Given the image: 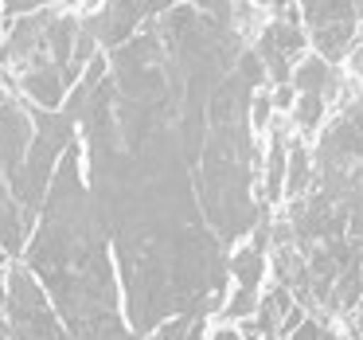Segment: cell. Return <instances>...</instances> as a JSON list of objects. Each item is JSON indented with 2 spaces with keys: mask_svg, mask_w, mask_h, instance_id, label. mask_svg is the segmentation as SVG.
I'll list each match as a JSON object with an SVG mask.
<instances>
[{
  "mask_svg": "<svg viewBox=\"0 0 363 340\" xmlns=\"http://www.w3.org/2000/svg\"><path fill=\"white\" fill-rule=\"evenodd\" d=\"M211 340H242V332H238L235 324H219V329L211 332Z\"/></svg>",
  "mask_w": 363,
  "mask_h": 340,
  "instance_id": "cell-8",
  "label": "cell"
},
{
  "mask_svg": "<svg viewBox=\"0 0 363 340\" xmlns=\"http://www.w3.org/2000/svg\"><path fill=\"white\" fill-rule=\"evenodd\" d=\"M274 87H262V90H254V98H250V129L254 133H266V129H274L269 126V118H274Z\"/></svg>",
  "mask_w": 363,
  "mask_h": 340,
  "instance_id": "cell-6",
  "label": "cell"
},
{
  "mask_svg": "<svg viewBox=\"0 0 363 340\" xmlns=\"http://www.w3.org/2000/svg\"><path fill=\"white\" fill-rule=\"evenodd\" d=\"M266 274H269V254H266V246H258V243L235 246V254H230V278H235V285H246V290H258V293H262Z\"/></svg>",
  "mask_w": 363,
  "mask_h": 340,
  "instance_id": "cell-4",
  "label": "cell"
},
{
  "mask_svg": "<svg viewBox=\"0 0 363 340\" xmlns=\"http://www.w3.org/2000/svg\"><path fill=\"white\" fill-rule=\"evenodd\" d=\"M86 145L74 137L51 180L28 266L40 274L48 297L79 340H137L118 309V285L106 251V215L94 204V188L79 176Z\"/></svg>",
  "mask_w": 363,
  "mask_h": 340,
  "instance_id": "cell-1",
  "label": "cell"
},
{
  "mask_svg": "<svg viewBox=\"0 0 363 340\" xmlns=\"http://www.w3.org/2000/svg\"><path fill=\"white\" fill-rule=\"evenodd\" d=\"M289 340H344V336L336 332V324H332L328 317H320V313L313 317V313H308V321L301 324V329L293 332Z\"/></svg>",
  "mask_w": 363,
  "mask_h": 340,
  "instance_id": "cell-7",
  "label": "cell"
},
{
  "mask_svg": "<svg viewBox=\"0 0 363 340\" xmlns=\"http://www.w3.org/2000/svg\"><path fill=\"white\" fill-rule=\"evenodd\" d=\"M301 20L308 28L313 51L336 67H344L363 40L359 0H301Z\"/></svg>",
  "mask_w": 363,
  "mask_h": 340,
  "instance_id": "cell-2",
  "label": "cell"
},
{
  "mask_svg": "<svg viewBox=\"0 0 363 340\" xmlns=\"http://www.w3.org/2000/svg\"><path fill=\"white\" fill-rule=\"evenodd\" d=\"M359 4H363V0H359Z\"/></svg>",
  "mask_w": 363,
  "mask_h": 340,
  "instance_id": "cell-9",
  "label": "cell"
},
{
  "mask_svg": "<svg viewBox=\"0 0 363 340\" xmlns=\"http://www.w3.org/2000/svg\"><path fill=\"white\" fill-rule=\"evenodd\" d=\"M258 305H262V293L258 290H246V285H235L227 297V305H223L219 321L223 324H242L250 321V317H258Z\"/></svg>",
  "mask_w": 363,
  "mask_h": 340,
  "instance_id": "cell-5",
  "label": "cell"
},
{
  "mask_svg": "<svg viewBox=\"0 0 363 340\" xmlns=\"http://www.w3.org/2000/svg\"><path fill=\"white\" fill-rule=\"evenodd\" d=\"M316 188V153L308 149V137L289 141V176H285V199L297 204Z\"/></svg>",
  "mask_w": 363,
  "mask_h": 340,
  "instance_id": "cell-3",
  "label": "cell"
}]
</instances>
